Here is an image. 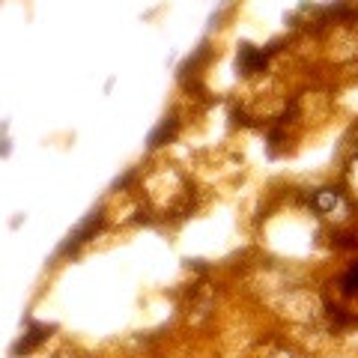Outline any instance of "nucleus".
<instances>
[{
	"label": "nucleus",
	"instance_id": "nucleus-1",
	"mask_svg": "<svg viewBox=\"0 0 358 358\" xmlns=\"http://www.w3.org/2000/svg\"><path fill=\"white\" fill-rule=\"evenodd\" d=\"M313 209L326 218H341V215H346V200L338 188H322V192H317V197H313Z\"/></svg>",
	"mask_w": 358,
	"mask_h": 358
},
{
	"label": "nucleus",
	"instance_id": "nucleus-2",
	"mask_svg": "<svg viewBox=\"0 0 358 358\" xmlns=\"http://www.w3.org/2000/svg\"><path fill=\"white\" fill-rule=\"evenodd\" d=\"M173 131H176V120H171V126H167V122H162V129L152 134V147H162V138H171Z\"/></svg>",
	"mask_w": 358,
	"mask_h": 358
},
{
	"label": "nucleus",
	"instance_id": "nucleus-3",
	"mask_svg": "<svg viewBox=\"0 0 358 358\" xmlns=\"http://www.w3.org/2000/svg\"><path fill=\"white\" fill-rule=\"evenodd\" d=\"M346 182H350V188H352V192L358 194V155L352 159V164L346 167Z\"/></svg>",
	"mask_w": 358,
	"mask_h": 358
}]
</instances>
